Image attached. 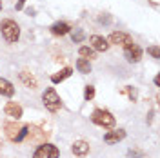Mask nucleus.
Listing matches in <instances>:
<instances>
[{"mask_svg":"<svg viewBox=\"0 0 160 158\" xmlns=\"http://www.w3.org/2000/svg\"><path fill=\"white\" fill-rule=\"evenodd\" d=\"M58 156H60V151L53 144H40L37 151L33 153V158H58Z\"/></svg>","mask_w":160,"mask_h":158,"instance_id":"obj_5","label":"nucleus"},{"mask_svg":"<svg viewBox=\"0 0 160 158\" xmlns=\"http://www.w3.org/2000/svg\"><path fill=\"white\" fill-rule=\"evenodd\" d=\"M24 4H26V0H17V4H15V9L20 11L22 7H24Z\"/></svg>","mask_w":160,"mask_h":158,"instance_id":"obj_24","label":"nucleus"},{"mask_svg":"<svg viewBox=\"0 0 160 158\" xmlns=\"http://www.w3.org/2000/svg\"><path fill=\"white\" fill-rule=\"evenodd\" d=\"M71 151L75 156H86L89 153V144L86 140H77L73 146H71Z\"/></svg>","mask_w":160,"mask_h":158,"instance_id":"obj_12","label":"nucleus"},{"mask_svg":"<svg viewBox=\"0 0 160 158\" xmlns=\"http://www.w3.org/2000/svg\"><path fill=\"white\" fill-rule=\"evenodd\" d=\"M0 33L8 44H15L20 38V26L11 18H4L0 24Z\"/></svg>","mask_w":160,"mask_h":158,"instance_id":"obj_2","label":"nucleus"},{"mask_svg":"<svg viewBox=\"0 0 160 158\" xmlns=\"http://www.w3.org/2000/svg\"><path fill=\"white\" fill-rule=\"evenodd\" d=\"M126 138V131L124 129H115V131H108L106 135H104V142L106 144H118L122 140Z\"/></svg>","mask_w":160,"mask_h":158,"instance_id":"obj_10","label":"nucleus"},{"mask_svg":"<svg viewBox=\"0 0 160 158\" xmlns=\"http://www.w3.org/2000/svg\"><path fill=\"white\" fill-rule=\"evenodd\" d=\"M108 42H109V44H113V46H122V47H126V46L133 44V38H131L128 33H122V31H113L109 37H108Z\"/></svg>","mask_w":160,"mask_h":158,"instance_id":"obj_7","label":"nucleus"},{"mask_svg":"<svg viewBox=\"0 0 160 158\" xmlns=\"http://www.w3.org/2000/svg\"><path fill=\"white\" fill-rule=\"evenodd\" d=\"M122 93H124V95H128L131 102H137V98H138V91H137V87H131V86H128V87L124 89Z\"/></svg>","mask_w":160,"mask_h":158,"instance_id":"obj_18","label":"nucleus"},{"mask_svg":"<svg viewBox=\"0 0 160 158\" xmlns=\"http://www.w3.org/2000/svg\"><path fill=\"white\" fill-rule=\"evenodd\" d=\"M0 11H2V0H0Z\"/></svg>","mask_w":160,"mask_h":158,"instance_id":"obj_26","label":"nucleus"},{"mask_svg":"<svg viewBox=\"0 0 160 158\" xmlns=\"http://www.w3.org/2000/svg\"><path fill=\"white\" fill-rule=\"evenodd\" d=\"M148 55H151L153 58H160V49H158V46H151V47H148Z\"/></svg>","mask_w":160,"mask_h":158,"instance_id":"obj_21","label":"nucleus"},{"mask_svg":"<svg viewBox=\"0 0 160 158\" xmlns=\"http://www.w3.org/2000/svg\"><path fill=\"white\" fill-rule=\"evenodd\" d=\"M128 158H144V151H140V149H131V151H128Z\"/></svg>","mask_w":160,"mask_h":158,"instance_id":"obj_22","label":"nucleus"},{"mask_svg":"<svg viewBox=\"0 0 160 158\" xmlns=\"http://www.w3.org/2000/svg\"><path fill=\"white\" fill-rule=\"evenodd\" d=\"M0 95L2 96H8V98H11L15 95V86L8 78H0Z\"/></svg>","mask_w":160,"mask_h":158,"instance_id":"obj_14","label":"nucleus"},{"mask_svg":"<svg viewBox=\"0 0 160 158\" xmlns=\"http://www.w3.org/2000/svg\"><path fill=\"white\" fill-rule=\"evenodd\" d=\"M84 38H86V33H84L82 29H77V31H73V33H71V40H73L75 44H80Z\"/></svg>","mask_w":160,"mask_h":158,"instance_id":"obj_19","label":"nucleus"},{"mask_svg":"<svg viewBox=\"0 0 160 158\" xmlns=\"http://www.w3.org/2000/svg\"><path fill=\"white\" fill-rule=\"evenodd\" d=\"M71 75H73V69H71V67H64V69H60L58 73L51 75V82H53V84H60V82H64L66 78H69Z\"/></svg>","mask_w":160,"mask_h":158,"instance_id":"obj_15","label":"nucleus"},{"mask_svg":"<svg viewBox=\"0 0 160 158\" xmlns=\"http://www.w3.org/2000/svg\"><path fill=\"white\" fill-rule=\"evenodd\" d=\"M153 82H155V86H157V87H158V86H160V77H158V75L155 77V80H153Z\"/></svg>","mask_w":160,"mask_h":158,"instance_id":"obj_25","label":"nucleus"},{"mask_svg":"<svg viewBox=\"0 0 160 158\" xmlns=\"http://www.w3.org/2000/svg\"><path fill=\"white\" fill-rule=\"evenodd\" d=\"M18 78H20V82H22L26 87H29V89H37L38 87V80L35 78L29 71H20Z\"/></svg>","mask_w":160,"mask_h":158,"instance_id":"obj_11","label":"nucleus"},{"mask_svg":"<svg viewBox=\"0 0 160 158\" xmlns=\"http://www.w3.org/2000/svg\"><path fill=\"white\" fill-rule=\"evenodd\" d=\"M77 69H78V73H82V75L91 73V60L82 58V57H80V58L77 60Z\"/></svg>","mask_w":160,"mask_h":158,"instance_id":"obj_16","label":"nucleus"},{"mask_svg":"<svg viewBox=\"0 0 160 158\" xmlns=\"http://www.w3.org/2000/svg\"><path fill=\"white\" fill-rule=\"evenodd\" d=\"M142 55H144L142 47H140L138 44H135V42L124 47V57H126V60H128V62H131V64H137V62H140Z\"/></svg>","mask_w":160,"mask_h":158,"instance_id":"obj_6","label":"nucleus"},{"mask_svg":"<svg viewBox=\"0 0 160 158\" xmlns=\"http://www.w3.org/2000/svg\"><path fill=\"white\" fill-rule=\"evenodd\" d=\"M93 98H95V87L93 86H86V89H84V100L91 102Z\"/></svg>","mask_w":160,"mask_h":158,"instance_id":"obj_20","label":"nucleus"},{"mask_svg":"<svg viewBox=\"0 0 160 158\" xmlns=\"http://www.w3.org/2000/svg\"><path fill=\"white\" fill-rule=\"evenodd\" d=\"M109 42L108 38H104V37H100V35H91L89 37V47L97 51V53H106V51L109 49Z\"/></svg>","mask_w":160,"mask_h":158,"instance_id":"obj_8","label":"nucleus"},{"mask_svg":"<svg viewBox=\"0 0 160 158\" xmlns=\"http://www.w3.org/2000/svg\"><path fill=\"white\" fill-rule=\"evenodd\" d=\"M91 122L95 126H100V127H106V129L115 127V124H117L115 116L111 115L108 109H95L93 115H91Z\"/></svg>","mask_w":160,"mask_h":158,"instance_id":"obj_3","label":"nucleus"},{"mask_svg":"<svg viewBox=\"0 0 160 158\" xmlns=\"http://www.w3.org/2000/svg\"><path fill=\"white\" fill-rule=\"evenodd\" d=\"M42 102H44L46 109L51 111V113H57V111H60V107H62V100H60V96L57 95L55 87H48L42 93Z\"/></svg>","mask_w":160,"mask_h":158,"instance_id":"obj_4","label":"nucleus"},{"mask_svg":"<svg viewBox=\"0 0 160 158\" xmlns=\"http://www.w3.org/2000/svg\"><path fill=\"white\" fill-rule=\"evenodd\" d=\"M6 136L15 142V144H20L26 140V135H28V129H29V124H17V122H6Z\"/></svg>","mask_w":160,"mask_h":158,"instance_id":"obj_1","label":"nucleus"},{"mask_svg":"<svg viewBox=\"0 0 160 158\" xmlns=\"http://www.w3.org/2000/svg\"><path fill=\"white\" fill-rule=\"evenodd\" d=\"M78 55L82 57V58H88V60L97 58V51L93 49V47H89V46H82V47L78 49Z\"/></svg>","mask_w":160,"mask_h":158,"instance_id":"obj_17","label":"nucleus"},{"mask_svg":"<svg viewBox=\"0 0 160 158\" xmlns=\"http://www.w3.org/2000/svg\"><path fill=\"white\" fill-rule=\"evenodd\" d=\"M4 113L13 120H20L22 115H24V109H22V106L17 104V102H8V104L4 106Z\"/></svg>","mask_w":160,"mask_h":158,"instance_id":"obj_9","label":"nucleus"},{"mask_svg":"<svg viewBox=\"0 0 160 158\" xmlns=\"http://www.w3.org/2000/svg\"><path fill=\"white\" fill-rule=\"evenodd\" d=\"M49 31H51V35H55V37H64V35H68L71 31V27L68 22H55L49 27Z\"/></svg>","mask_w":160,"mask_h":158,"instance_id":"obj_13","label":"nucleus"},{"mask_svg":"<svg viewBox=\"0 0 160 158\" xmlns=\"http://www.w3.org/2000/svg\"><path fill=\"white\" fill-rule=\"evenodd\" d=\"M111 20H113V18H111L109 15H100V17H98V22H100V24H106V26L111 24Z\"/></svg>","mask_w":160,"mask_h":158,"instance_id":"obj_23","label":"nucleus"}]
</instances>
